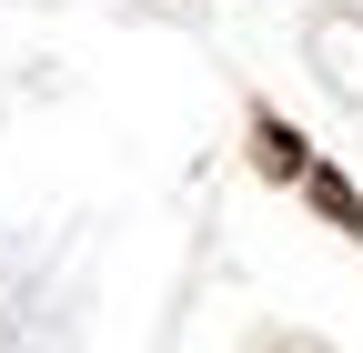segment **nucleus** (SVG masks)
Instances as JSON below:
<instances>
[{"mask_svg": "<svg viewBox=\"0 0 363 353\" xmlns=\"http://www.w3.org/2000/svg\"><path fill=\"white\" fill-rule=\"evenodd\" d=\"M252 131H262V172H313V162H303V142H293V131L272 121V111H262Z\"/></svg>", "mask_w": 363, "mask_h": 353, "instance_id": "f03ea898", "label": "nucleus"}, {"mask_svg": "<svg viewBox=\"0 0 363 353\" xmlns=\"http://www.w3.org/2000/svg\"><path fill=\"white\" fill-rule=\"evenodd\" d=\"M303 182H313V212H323L333 232H363V202H353V182H343V172H323V162H313Z\"/></svg>", "mask_w": 363, "mask_h": 353, "instance_id": "f257e3e1", "label": "nucleus"}]
</instances>
